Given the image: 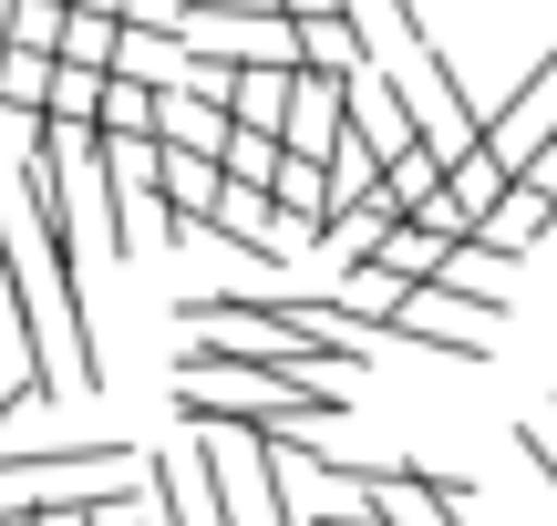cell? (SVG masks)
<instances>
[{
  "instance_id": "6da1fadb",
  "label": "cell",
  "mask_w": 557,
  "mask_h": 526,
  "mask_svg": "<svg viewBox=\"0 0 557 526\" xmlns=\"http://www.w3.org/2000/svg\"><path fill=\"white\" fill-rule=\"evenodd\" d=\"M351 413L341 383H310V372H269V362H227V351H186L176 383V424H238V434H331Z\"/></svg>"
},
{
  "instance_id": "7a4b0ae2",
  "label": "cell",
  "mask_w": 557,
  "mask_h": 526,
  "mask_svg": "<svg viewBox=\"0 0 557 526\" xmlns=\"http://www.w3.org/2000/svg\"><path fill=\"white\" fill-rule=\"evenodd\" d=\"M547 135H557V52H537V62H527V73H517V93H506L496 114L475 124V145H485V155L506 165V176H517V165L537 155Z\"/></svg>"
},
{
  "instance_id": "3957f363",
  "label": "cell",
  "mask_w": 557,
  "mask_h": 526,
  "mask_svg": "<svg viewBox=\"0 0 557 526\" xmlns=\"http://www.w3.org/2000/svg\"><path fill=\"white\" fill-rule=\"evenodd\" d=\"M547 227H557V197H547V186H527V176H506V197L475 217V248H496V259H527Z\"/></svg>"
},
{
  "instance_id": "277c9868",
  "label": "cell",
  "mask_w": 557,
  "mask_h": 526,
  "mask_svg": "<svg viewBox=\"0 0 557 526\" xmlns=\"http://www.w3.org/2000/svg\"><path fill=\"white\" fill-rule=\"evenodd\" d=\"M94 124H103V135H156V83H145V73H103Z\"/></svg>"
},
{
  "instance_id": "5b68a950",
  "label": "cell",
  "mask_w": 557,
  "mask_h": 526,
  "mask_svg": "<svg viewBox=\"0 0 557 526\" xmlns=\"http://www.w3.org/2000/svg\"><path fill=\"white\" fill-rule=\"evenodd\" d=\"M94 103H103V73L52 52V93H41V114H52V124H94Z\"/></svg>"
},
{
  "instance_id": "8992f818",
  "label": "cell",
  "mask_w": 557,
  "mask_h": 526,
  "mask_svg": "<svg viewBox=\"0 0 557 526\" xmlns=\"http://www.w3.org/2000/svg\"><path fill=\"white\" fill-rule=\"evenodd\" d=\"M444 186H455V197H465V206H475V217H485V206H496V197H506V165H496V155H485V145H465V155H455V165H444Z\"/></svg>"
},
{
  "instance_id": "52a82bcc",
  "label": "cell",
  "mask_w": 557,
  "mask_h": 526,
  "mask_svg": "<svg viewBox=\"0 0 557 526\" xmlns=\"http://www.w3.org/2000/svg\"><path fill=\"white\" fill-rule=\"evenodd\" d=\"M0 41H32V52H52V41H62V0H0Z\"/></svg>"
},
{
  "instance_id": "ba28073f",
  "label": "cell",
  "mask_w": 557,
  "mask_h": 526,
  "mask_svg": "<svg viewBox=\"0 0 557 526\" xmlns=\"http://www.w3.org/2000/svg\"><path fill=\"white\" fill-rule=\"evenodd\" d=\"M41 135H52L41 103H0V155H41Z\"/></svg>"
},
{
  "instance_id": "9c48e42d",
  "label": "cell",
  "mask_w": 557,
  "mask_h": 526,
  "mask_svg": "<svg viewBox=\"0 0 557 526\" xmlns=\"http://www.w3.org/2000/svg\"><path fill=\"white\" fill-rule=\"evenodd\" d=\"M517 454H527V475H547V496H557V413L547 424H517Z\"/></svg>"
},
{
  "instance_id": "30bf717a",
  "label": "cell",
  "mask_w": 557,
  "mask_h": 526,
  "mask_svg": "<svg viewBox=\"0 0 557 526\" xmlns=\"http://www.w3.org/2000/svg\"><path fill=\"white\" fill-rule=\"evenodd\" d=\"M278 11H289V21H331L341 0H278Z\"/></svg>"
},
{
  "instance_id": "8fae6325",
  "label": "cell",
  "mask_w": 557,
  "mask_h": 526,
  "mask_svg": "<svg viewBox=\"0 0 557 526\" xmlns=\"http://www.w3.org/2000/svg\"><path fill=\"white\" fill-rule=\"evenodd\" d=\"M434 526H455V516H434Z\"/></svg>"
}]
</instances>
